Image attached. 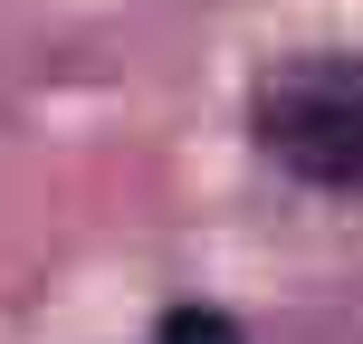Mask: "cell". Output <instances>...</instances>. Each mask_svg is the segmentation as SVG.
I'll list each match as a JSON object with an SVG mask.
<instances>
[{
    "label": "cell",
    "mask_w": 363,
    "mask_h": 344,
    "mask_svg": "<svg viewBox=\"0 0 363 344\" xmlns=\"http://www.w3.org/2000/svg\"><path fill=\"white\" fill-rule=\"evenodd\" d=\"M153 344H249V335H239L220 306H172L163 326H153Z\"/></svg>",
    "instance_id": "2"
},
{
    "label": "cell",
    "mask_w": 363,
    "mask_h": 344,
    "mask_svg": "<svg viewBox=\"0 0 363 344\" xmlns=\"http://www.w3.org/2000/svg\"><path fill=\"white\" fill-rule=\"evenodd\" d=\"M258 144L315 192L363 182V67L354 57H287L258 87Z\"/></svg>",
    "instance_id": "1"
}]
</instances>
